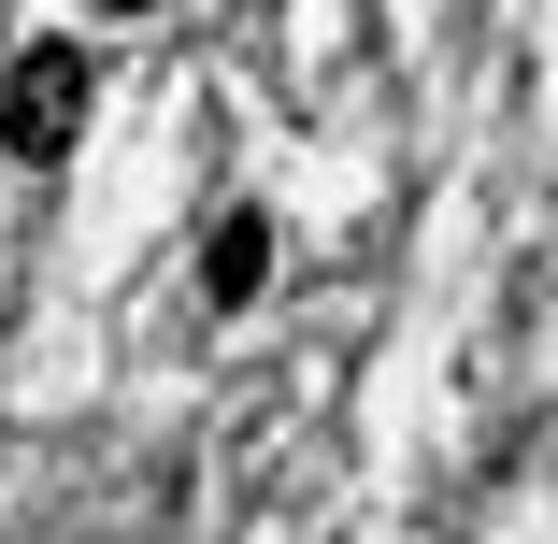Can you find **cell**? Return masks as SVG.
Listing matches in <instances>:
<instances>
[{"label": "cell", "instance_id": "1", "mask_svg": "<svg viewBox=\"0 0 558 544\" xmlns=\"http://www.w3.org/2000/svg\"><path fill=\"white\" fill-rule=\"evenodd\" d=\"M72 130H86V44H29L0 72V144L15 158H72Z\"/></svg>", "mask_w": 558, "mask_h": 544}, {"label": "cell", "instance_id": "2", "mask_svg": "<svg viewBox=\"0 0 558 544\" xmlns=\"http://www.w3.org/2000/svg\"><path fill=\"white\" fill-rule=\"evenodd\" d=\"M258 287H272V230H258V215H215V244H201V301L230 315V301H258Z\"/></svg>", "mask_w": 558, "mask_h": 544}, {"label": "cell", "instance_id": "3", "mask_svg": "<svg viewBox=\"0 0 558 544\" xmlns=\"http://www.w3.org/2000/svg\"><path fill=\"white\" fill-rule=\"evenodd\" d=\"M100 15H144V0H100Z\"/></svg>", "mask_w": 558, "mask_h": 544}]
</instances>
